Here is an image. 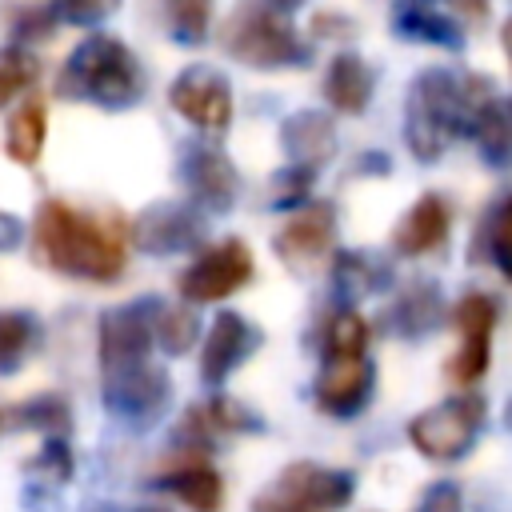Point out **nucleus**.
<instances>
[{
	"label": "nucleus",
	"mask_w": 512,
	"mask_h": 512,
	"mask_svg": "<svg viewBox=\"0 0 512 512\" xmlns=\"http://www.w3.org/2000/svg\"><path fill=\"white\" fill-rule=\"evenodd\" d=\"M412 512H464V492L456 480H432Z\"/></svg>",
	"instance_id": "37"
},
{
	"label": "nucleus",
	"mask_w": 512,
	"mask_h": 512,
	"mask_svg": "<svg viewBox=\"0 0 512 512\" xmlns=\"http://www.w3.org/2000/svg\"><path fill=\"white\" fill-rule=\"evenodd\" d=\"M324 100L344 116H360L372 100V68L356 52L332 56V64L324 72Z\"/></svg>",
	"instance_id": "22"
},
{
	"label": "nucleus",
	"mask_w": 512,
	"mask_h": 512,
	"mask_svg": "<svg viewBox=\"0 0 512 512\" xmlns=\"http://www.w3.org/2000/svg\"><path fill=\"white\" fill-rule=\"evenodd\" d=\"M508 120H512V108H508Z\"/></svg>",
	"instance_id": "45"
},
{
	"label": "nucleus",
	"mask_w": 512,
	"mask_h": 512,
	"mask_svg": "<svg viewBox=\"0 0 512 512\" xmlns=\"http://www.w3.org/2000/svg\"><path fill=\"white\" fill-rule=\"evenodd\" d=\"M152 336H156V348H164L168 356L192 352V344L200 340V320H196L192 304H160V300H156Z\"/></svg>",
	"instance_id": "28"
},
{
	"label": "nucleus",
	"mask_w": 512,
	"mask_h": 512,
	"mask_svg": "<svg viewBox=\"0 0 512 512\" xmlns=\"http://www.w3.org/2000/svg\"><path fill=\"white\" fill-rule=\"evenodd\" d=\"M496 300L484 296V292H464L452 308V324H456V352L448 356L444 364V376L456 384V388H472L484 372H488V360H492V332H496Z\"/></svg>",
	"instance_id": "9"
},
{
	"label": "nucleus",
	"mask_w": 512,
	"mask_h": 512,
	"mask_svg": "<svg viewBox=\"0 0 512 512\" xmlns=\"http://www.w3.org/2000/svg\"><path fill=\"white\" fill-rule=\"evenodd\" d=\"M20 240H24V224H20L12 212L0 208V252H12Z\"/></svg>",
	"instance_id": "39"
},
{
	"label": "nucleus",
	"mask_w": 512,
	"mask_h": 512,
	"mask_svg": "<svg viewBox=\"0 0 512 512\" xmlns=\"http://www.w3.org/2000/svg\"><path fill=\"white\" fill-rule=\"evenodd\" d=\"M168 104L188 124H196L200 132H212V136H220L232 124V84L224 80V72H216L208 64L184 68L168 84Z\"/></svg>",
	"instance_id": "11"
},
{
	"label": "nucleus",
	"mask_w": 512,
	"mask_h": 512,
	"mask_svg": "<svg viewBox=\"0 0 512 512\" xmlns=\"http://www.w3.org/2000/svg\"><path fill=\"white\" fill-rule=\"evenodd\" d=\"M32 252L60 276L112 284L128 264L124 228L108 216H88L64 200H44L32 220Z\"/></svg>",
	"instance_id": "1"
},
{
	"label": "nucleus",
	"mask_w": 512,
	"mask_h": 512,
	"mask_svg": "<svg viewBox=\"0 0 512 512\" xmlns=\"http://www.w3.org/2000/svg\"><path fill=\"white\" fill-rule=\"evenodd\" d=\"M136 244L152 256H172V252H184V248H196L200 240V216L188 208V204H176V200H160V204H148L140 216H136Z\"/></svg>",
	"instance_id": "17"
},
{
	"label": "nucleus",
	"mask_w": 512,
	"mask_h": 512,
	"mask_svg": "<svg viewBox=\"0 0 512 512\" xmlns=\"http://www.w3.org/2000/svg\"><path fill=\"white\" fill-rule=\"evenodd\" d=\"M448 228H452V208L444 196L436 192H424L404 216L400 224L392 228V248L400 256H424L432 248H440L448 240Z\"/></svg>",
	"instance_id": "19"
},
{
	"label": "nucleus",
	"mask_w": 512,
	"mask_h": 512,
	"mask_svg": "<svg viewBox=\"0 0 512 512\" xmlns=\"http://www.w3.org/2000/svg\"><path fill=\"white\" fill-rule=\"evenodd\" d=\"M44 140H48V116L36 100L20 104L12 116H8V128H4V152L12 164L20 168H36V160L44 156Z\"/></svg>",
	"instance_id": "24"
},
{
	"label": "nucleus",
	"mask_w": 512,
	"mask_h": 512,
	"mask_svg": "<svg viewBox=\"0 0 512 512\" xmlns=\"http://www.w3.org/2000/svg\"><path fill=\"white\" fill-rule=\"evenodd\" d=\"M52 8H56L60 20H72V24H100V20H108V16L120 8V0H52Z\"/></svg>",
	"instance_id": "36"
},
{
	"label": "nucleus",
	"mask_w": 512,
	"mask_h": 512,
	"mask_svg": "<svg viewBox=\"0 0 512 512\" xmlns=\"http://www.w3.org/2000/svg\"><path fill=\"white\" fill-rule=\"evenodd\" d=\"M56 96L64 100H88L96 108H132L144 96V72L132 48L108 32L84 36L60 76H56Z\"/></svg>",
	"instance_id": "2"
},
{
	"label": "nucleus",
	"mask_w": 512,
	"mask_h": 512,
	"mask_svg": "<svg viewBox=\"0 0 512 512\" xmlns=\"http://www.w3.org/2000/svg\"><path fill=\"white\" fill-rule=\"evenodd\" d=\"M376 392V368L364 356H324L320 372L312 380V400L332 420H352L372 404Z\"/></svg>",
	"instance_id": "10"
},
{
	"label": "nucleus",
	"mask_w": 512,
	"mask_h": 512,
	"mask_svg": "<svg viewBox=\"0 0 512 512\" xmlns=\"http://www.w3.org/2000/svg\"><path fill=\"white\" fill-rule=\"evenodd\" d=\"M200 408V416H204V424H208V432L212 436H260L264 432V420L248 408V404H240V400H232V396H224V392H216V396H208L204 404H196Z\"/></svg>",
	"instance_id": "30"
},
{
	"label": "nucleus",
	"mask_w": 512,
	"mask_h": 512,
	"mask_svg": "<svg viewBox=\"0 0 512 512\" xmlns=\"http://www.w3.org/2000/svg\"><path fill=\"white\" fill-rule=\"evenodd\" d=\"M484 420H488L484 396L460 392V396H448V400L416 412L408 420V444L432 464H456L476 448Z\"/></svg>",
	"instance_id": "6"
},
{
	"label": "nucleus",
	"mask_w": 512,
	"mask_h": 512,
	"mask_svg": "<svg viewBox=\"0 0 512 512\" xmlns=\"http://www.w3.org/2000/svg\"><path fill=\"white\" fill-rule=\"evenodd\" d=\"M148 488L176 496L188 512H220L224 508V476L208 460V452H180L164 472L148 480Z\"/></svg>",
	"instance_id": "14"
},
{
	"label": "nucleus",
	"mask_w": 512,
	"mask_h": 512,
	"mask_svg": "<svg viewBox=\"0 0 512 512\" xmlns=\"http://www.w3.org/2000/svg\"><path fill=\"white\" fill-rule=\"evenodd\" d=\"M164 28L180 44H204L212 24V0H160Z\"/></svg>",
	"instance_id": "32"
},
{
	"label": "nucleus",
	"mask_w": 512,
	"mask_h": 512,
	"mask_svg": "<svg viewBox=\"0 0 512 512\" xmlns=\"http://www.w3.org/2000/svg\"><path fill=\"white\" fill-rule=\"evenodd\" d=\"M152 312H156V300H132L100 316V336H96L100 372L152 360V348H156Z\"/></svg>",
	"instance_id": "12"
},
{
	"label": "nucleus",
	"mask_w": 512,
	"mask_h": 512,
	"mask_svg": "<svg viewBox=\"0 0 512 512\" xmlns=\"http://www.w3.org/2000/svg\"><path fill=\"white\" fill-rule=\"evenodd\" d=\"M100 396L116 420H124L128 428H148L164 416L172 388H168V372L156 360H140L128 368L100 372Z\"/></svg>",
	"instance_id": "8"
},
{
	"label": "nucleus",
	"mask_w": 512,
	"mask_h": 512,
	"mask_svg": "<svg viewBox=\"0 0 512 512\" xmlns=\"http://www.w3.org/2000/svg\"><path fill=\"white\" fill-rule=\"evenodd\" d=\"M224 48L232 60L268 72V68H300L308 60V44L296 36L288 12H276L268 4L236 8L224 24Z\"/></svg>",
	"instance_id": "4"
},
{
	"label": "nucleus",
	"mask_w": 512,
	"mask_h": 512,
	"mask_svg": "<svg viewBox=\"0 0 512 512\" xmlns=\"http://www.w3.org/2000/svg\"><path fill=\"white\" fill-rule=\"evenodd\" d=\"M500 44H504V56H508V64H512V16H508L504 28H500Z\"/></svg>",
	"instance_id": "41"
},
{
	"label": "nucleus",
	"mask_w": 512,
	"mask_h": 512,
	"mask_svg": "<svg viewBox=\"0 0 512 512\" xmlns=\"http://www.w3.org/2000/svg\"><path fill=\"white\" fill-rule=\"evenodd\" d=\"M40 76V64H36V56H28L24 48H0V108L16 96V92H24L32 80Z\"/></svg>",
	"instance_id": "35"
},
{
	"label": "nucleus",
	"mask_w": 512,
	"mask_h": 512,
	"mask_svg": "<svg viewBox=\"0 0 512 512\" xmlns=\"http://www.w3.org/2000/svg\"><path fill=\"white\" fill-rule=\"evenodd\" d=\"M52 24H56V8H44V4H28L12 16L16 36H52Z\"/></svg>",
	"instance_id": "38"
},
{
	"label": "nucleus",
	"mask_w": 512,
	"mask_h": 512,
	"mask_svg": "<svg viewBox=\"0 0 512 512\" xmlns=\"http://www.w3.org/2000/svg\"><path fill=\"white\" fill-rule=\"evenodd\" d=\"M388 320H392V332H396V336H404V340H420V336H428V332L444 320L440 288H436V284H428V280L408 284V288L396 296V304H392Z\"/></svg>",
	"instance_id": "23"
},
{
	"label": "nucleus",
	"mask_w": 512,
	"mask_h": 512,
	"mask_svg": "<svg viewBox=\"0 0 512 512\" xmlns=\"http://www.w3.org/2000/svg\"><path fill=\"white\" fill-rule=\"evenodd\" d=\"M452 4H456L464 16H484V12H488V0H452Z\"/></svg>",
	"instance_id": "40"
},
{
	"label": "nucleus",
	"mask_w": 512,
	"mask_h": 512,
	"mask_svg": "<svg viewBox=\"0 0 512 512\" xmlns=\"http://www.w3.org/2000/svg\"><path fill=\"white\" fill-rule=\"evenodd\" d=\"M184 180L192 188V196L200 204H208L212 212H224L236 204V192H240V176L232 168V160L220 152V148H208V144H196L188 148V160H184Z\"/></svg>",
	"instance_id": "18"
},
{
	"label": "nucleus",
	"mask_w": 512,
	"mask_h": 512,
	"mask_svg": "<svg viewBox=\"0 0 512 512\" xmlns=\"http://www.w3.org/2000/svg\"><path fill=\"white\" fill-rule=\"evenodd\" d=\"M140 512H164V508H140Z\"/></svg>",
	"instance_id": "43"
},
{
	"label": "nucleus",
	"mask_w": 512,
	"mask_h": 512,
	"mask_svg": "<svg viewBox=\"0 0 512 512\" xmlns=\"http://www.w3.org/2000/svg\"><path fill=\"white\" fill-rule=\"evenodd\" d=\"M264 344V332L240 316V312H220L208 332H204V344H200V380L208 388H220L240 364L252 360V352Z\"/></svg>",
	"instance_id": "13"
},
{
	"label": "nucleus",
	"mask_w": 512,
	"mask_h": 512,
	"mask_svg": "<svg viewBox=\"0 0 512 512\" xmlns=\"http://www.w3.org/2000/svg\"><path fill=\"white\" fill-rule=\"evenodd\" d=\"M332 236H336V208L332 204H304L276 232L272 248L288 268H312L320 256H328Z\"/></svg>",
	"instance_id": "15"
},
{
	"label": "nucleus",
	"mask_w": 512,
	"mask_h": 512,
	"mask_svg": "<svg viewBox=\"0 0 512 512\" xmlns=\"http://www.w3.org/2000/svg\"><path fill=\"white\" fill-rule=\"evenodd\" d=\"M8 420H12L16 428H24V432L68 436V428H72V408H68V400H64L60 392H40V396L20 400V404L8 412Z\"/></svg>",
	"instance_id": "27"
},
{
	"label": "nucleus",
	"mask_w": 512,
	"mask_h": 512,
	"mask_svg": "<svg viewBox=\"0 0 512 512\" xmlns=\"http://www.w3.org/2000/svg\"><path fill=\"white\" fill-rule=\"evenodd\" d=\"M332 280L344 296H368V292H380L388 288L392 272L384 260L376 256H364V252H340L336 264H332Z\"/></svg>",
	"instance_id": "29"
},
{
	"label": "nucleus",
	"mask_w": 512,
	"mask_h": 512,
	"mask_svg": "<svg viewBox=\"0 0 512 512\" xmlns=\"http://www.w3.org/2000/svg\"><path fill=\"white\" fill-rule=\"evenodd\" d=\"M40 336H44V328H40V320H36L32 312H24V308H4V312H0V376L20 372V368L36 356Z\"/></svg>",
	"instance_id": "25"
},
{
	"label": "nucleus",
	"mask_w": 512,
	"mask_h": 512,
	"mask_svg": "<svg viewBox=\"0 0 512 512\" xmlns=\"http://www.w3.org/2000/svg\"><path fill=\"white\" fill-rule=\"evenodd\" d=\"M356 496V476L348 468H328L316 460H292L268 480L252 512H344Z\"/></svg>",
	"instance_id": "5"
},
{
	"label": "nucleus",
	"mask_w": 512,
	"mask_h": 512,
	"mask_svg": "<svg viewBox=\"0 0 512 512\" xmlns=\"http://www.w3.org/2000/svg\"><path fill=\"white\" fill-rule=\"evenodd\" d=\"M4 420H8V416H4V412H0V432H4Z\"/></svg>",
	"instance_id": "44"
},
{
	"label": "nucleus",
	"mask_w": 512,
	"mask_h": 512,
	"mask_svg": "<svg viewBox=\"0 0 512 512\" xmlns=\"http://www.w3.org/2000/svg\"><path fill=\"white\" fill-rule=\"evenodd\" d=\"M480 240H484L488 260H492V264L512 280V196H504V200L488 212Z\"/></svg>",
	"instance_id": "33"
},
{
	"label": "nucleus",
	"mask_w": 512,
	"mask_h": 512,
	"mask_svg": "<svg viewBox=\"0 0 512 512\" xmlns=\"http://www.w3.org/2000/svg\"><path fill=\"white\" fill-rule=\"evenodd\" d=\"M368 320L356 308H340L324 320L320 332V352L324 356H364L368 352Z\"/></svg>",
	"instance_id": "31"
},
{
	"label": "nucleus",
	"mask_w": 512,
	"mask_h": 512,
	"mask_svg": "<svg viewBox=\"0 0 512 512\" xmlns=\"http://www.w3.org/2000/svg\"><path fill=\"white\" fill-rule=\"evenodd\" d=\"M280 148L288 156V164H304V168H320L332 160L336 152V120L328 112L304 108L292 112L280 124Z\"/></svg>",
	"instance_id": "20"
},
{
	"label": "nucleus",
	"mask_w": 512,
	"mask_h": 512,
	"mask_svg": "<svg viewBox=\"0 0 512 512\" xmlns=\"http://www.w3.org/2000/svg\"><path fill=\"white\" fill-rule=\"evenodd\" d=\"M312 180H316V168H304V164H288L272 176L268 184V204L272 208H304L308 196H312Z\"/></svg>",
	"instance_id": "34"
},
{
	"label": "nucleus",
	"mask_w": 512,
	"mask_h": 512,
	"mask_svg": "<svg viewBox=\"0 0 512 512\" xmlns=\"http://www.w3.org/2000/svg\"><path fill=\"white\" fill-rule=\"evenodd\" d=\"M392 28H396V36L416 40V44H436V48H460L464 44L460 24L428 0H400L392 8Z\"/></svg>",
	"instance_id": "21"
},
{
	"label": "nucleus",
	"mask_w": 512,
	"mask_h": 512,
	"mask_svg": "<svg viewBox=\"0 0 512 512\" xmlns=\"http://www.w3.org/2000/svg\"><path fill=\"white\" fill-rule=\"evenodd\" d=\"M268 8H276V12H292V8H300L304 0H264Z\"/></svg>",
	"instance_id": "42"
},
{
	"label": "nucleus",
	"mask_w": 512,
	"mask_h": 512,
	"mask_svg": "<svg viewBox=\"0 0 512 512\" xmlns=\"http://www.w3.org/2000/svg\"><path fill=\"white\" fill-rule=\"evenodd\" d=\"M248 280H252V248L240 236H228L208 244L176 276V292L184 296V304H220L232 292H240Z\"/></svg>",
	"instance_id": "7"
},
{
	"label": "nucleus",
	"mask_w": 512,
	"mask_h": 512,
	"mask_svg": "<svg viewBox=\"0 0 512 512\" xmlns=\"http://www.w3.org/2000/svg\"><path fill=\"white\" fill-rule=\"evenodd\" d=\"M76 476V456L68 448V436H44L40 452L24 464V508L28 512H56L60 492Z\"/></svg>",
	"instance_id": "16"
},
{
	"label": "nucleus",
	"mask_w": 512,
	"mask_h": 512,
	"mask_svg": "<svg viewBox=\"0 0 512 512\" xmlns=\"http://www.w3.org/2000/svg\"><path fill=\"white\" fill-rule=\"evenodd\" d=\"M460 132V80L444 68H428L412 80L404 104V140L420 164L444 156Z\"/></svg>",
	"instance_id": "3"
},
{
	"label": "nucleus",
	"mask_w": 512,
	"mask_h": 512,
	"mask_svg": "<svg viewBox=\"0 0 512 512\" xmlns=\"http://www.w3.org/2000/svg\"><path fill=\"white\" fill-rule=\"evenodd\" d=\"M464 132L480 144L488 164H508V156H512V120H508V108L500 100H488L484 108H476L468 116Z\"/></svg>",
	"instance_id": "26"
}]
</instances>
